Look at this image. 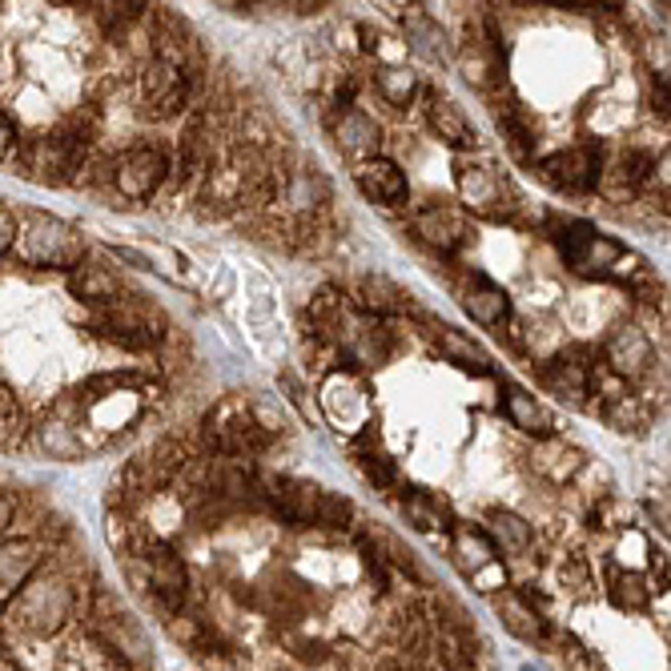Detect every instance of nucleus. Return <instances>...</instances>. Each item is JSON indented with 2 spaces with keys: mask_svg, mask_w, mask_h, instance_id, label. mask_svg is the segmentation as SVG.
Wrapping results in <instances>:
<instances>
[{
  "mask_svg": "<svg viewBox=\"0 0 671 671\" xmlns=\"http://www.w3.org/2000/svg\"><path fill=\"white\" fill-rule=\"evenodd\" d=\"M73 587L61 579V575H41L33 584L21 587V599H17V628L36 631V636H53L69 623L73 616Z\"/></svg>",
  "mask_w": 671,
  "mask_h": 671,
  "instance_id": "nucleus-2",
  "label": "nucleus"
},
{
  "mask_svg": "<svg viewBox=\"0 0 671 671\" xmlns=\"http://www.w3.org/2000/svg\"><path fill=\"white\" fill-rule=\"evenodd\" d=\"M169 636H174L177 643H186V648H193V651H198L201 643H206V636H210V631L201 628L198 619H189V616H174V619H169Z\"/></svg>",
  "mask_w": 671,
  "mask_h": 671,
  "instance_id": "nucleus-41",
  "label": "nucleus"
},
{
  "mask_svg": "<svg viewBox=\"0 0 671 671\" xmlns=\"http://www.w3.org/2000/svg\"><path fill=\"white\" fill-rule=\"evenodd\" d=\"M141 93H145V113L154 122H169L189 109L193 97V77H186V69L169 65L161 56H149V65L141 69Z\"/></svg>",
  "mask_w": 671,
  "mask_h": 671,
  "instance_id": "nucleus-5",
  "label": "nucleus"
},
{
  "mask_svg": "<svg viewBox=\"0 0 671 671\" xmlns=\"http://www.w3.org/2000/svg\"><path fill=\"white\" fill-rule=\"evenodd\" d=\"M69 294L77 302H93V306H109V297H117V277L101 265H73L69 270Z\"/></svg>",
  "mask_w": 671,
  "mask_h": 671,
  "instance_id": "nucleus-18",
  "label": "nucleus"
},
{
  "mask_svg": "<svg viewBox=\"0 0 671 671\" xmlns=\"http://www.w3.org/2000/svg\"><path fill=\"white\" fill-rule=\"evenodd\" d=\"M415 230H419L422 242L434 245V250H442V253H454L462 242H466V230H462V221L451 218L447 210H439V206H434V210H427V213H419Z\"/></svg>",
  "mask_w": 671,
  "mask_h": 671,
  "instance_id": "nucleus-20",
  "label": "nucleus"
},
{
  "mask_svg": "<svg viewBox=\"0 0 671 671\" xmlns=\"http://www.w3.org/2000/svg\"><path fill=\"white\" fill-rule=\"evenodd\" d=\"M459 186H462V198L471 201L474 210H486V206L499 198V181L486 174V169H459Z\"/></svg>",
  "mask_w": 671,
  "mask_h": 671,
  "instance_id": "nucleus-36",
  "label": "nucleus"
},
{
  "mask_svg": "<svg viewBox=\"0 0 671 671\" xmlns=\"http://www.w3.org/2000/svg\"><path fill=\"white\" fill-rule=\"evenodd\" d=\"M559 579H563V587H572V591H587V584H591V572H587L584 559H567L559 567Z\"/></svg>",
  "mask_w": 671,
  "mask_h": 671,
  "instance_id": "nucleus-43",
  "label": "nucleus"
},
{
  "mask_svg": "<svg viewBox=\"0 0 671 671\" xmlns=\"http://www.w3.org/2000/svg\"><path fill=\"white\" fill-rule=\"evenodd\" d=\"M370 451H382V434H378V422L358 430V439H354V454H370Z\"/></svg>",
  "mask_w": 671,
  "mask_h": 671,
  "instance_id": "nucleus-44",
  "label": "nucleus"
},
{
  "mask_svg": "<svg viewBox=\"0 0 671 671\" xmlns=\"http://www.w3.org/2000/svg\"><path fill=\"white\" fill-rule=\"evenodd\" d=\"M88 326L105 342H113V346H122V350H133V354L154 350L157 338H161V334H157L161 331L157 310L129 306V302H109V306L93 310V314H88Z\"/></svg>",
  "mask_w": 671,
  "mask_h": 671,
  "instance_id": "nucleus-4",
  "label": "nucleus"
},
{
  "mask_svg": "<svg viewBox=\"0 0 671 671\" xmlns=\"http://www.w3.org/2000/svg\"><path fill=\"white\" fill-rule=\"evenodd\" d=\"M402 511H407L410 523H415L419 531H427V535L451 527V506H447V499L430 495V491H415V495H407L402 499Z\"/></svg>",
  "mask_w": 671,
  "mask_h": 671,
  "instance_id": "nucleus-27",
  "label": "nucleus"
},
{
  "mask_svg": "<svg viewBox=\"0 0 671 671\" xmlns=\"http://www.w3.org/2000/svg\"><path fill=\"white\" fill-rule=\"evenodd\" d=\"M648 599H651V591L639 575H619L616 579V604L619 607H643Z\"/></svg>",
  "mask_w": 671,
  "mask_h": 671,
  "instance_id": "nucleus-40",
  "label": "nucleus"
},
{
  "mask_svg": "<svg viewBox=\"0 0 671 671\" xmlns=\"http://www.w3.org/2000/svg\"><path fill=\"white\" fill-rule=\"evenodd\" d=\"M604 415H607V422H611L616 430H623V434H631V430H643V427L651 422V410L643 407V402H639L636 395L619 398L616 407H607Z\"/></svg>",
  "mask_w": 671,
  "mask_h": 671,
  "instance_id": "nucleus-37",
  "label": "nucleus"
},
{
  "mask_svg": "<svg viewBox=\"0 0 671 671\" xmlns=\"http://www.w3.org/2000/svg\"><path fill=\"white\" fill-rule=\"evenodd\" d=\"M506 419L515 422L523 434H535V439H551V430H555L547 410L523 390H506Z\"/></svg>",
  "mask_w": 671,
  "mask_h": 671,
  "instance_id": "nucleus-26",
  "label": "nucleus"
},
{
  "mask_svg": "<svg viewBox=\"0 0 671 671\" xmlns=\"http://www.w3.org/2000/svg\"><path fill=\"white\" fill-rule=\"evenodd\" d=\"M201 430H206V442H210L221 459H238V462H250L253 454H262L265 447L274 442V434H265V430L250 419V410H242L238 402H221L218 410H210L206 422H201Z\"/></svg>",
  "mask_w": 671,
  "mask_h": 671,
  "instance_id": "nucleus-3",
  "label": "nucleus"
},
{
  "mask_svg": "<svg viewBox=\"0 0 671 671\" xmlns=\"http://www.w3.org/2000/svg\"><path fill=\"white\" fill-rule=\"evenodd\" d=\"M499 133L506 137V145H511V154L523 157V161H531V145H535V125L527 122V113L518 109H499Z\"/></svg>",
  "mask_w": 671,
  "mask_h": 671,
  "instance_id": "nucleus-31",
  "label": "nucleus"
},
{
  "mask_svg": "<svg viewBox=\"0 0 671 671\" xmlns=\"http://www.w3.org/2000/svg\"><path fill=\"white\" fill-rule=\"evenodd\" d=\"M410 36L419 41L415 49H422L427 56H439L442 53V33L427 21V17H415V21H410Z\"/></svg>",
  "mask_w": 671,
  "mask_h": 671,
  "instance_id": "nucleus-42",
  "label": "nucleus"
},
{
  "mask_svg": "<svg viewBox=\"0 0 671 671\" xmlns=\"http://www.w3.org/2000/svg\"><path fill=\"white\" fill-rule=\"evenodd\" d=\"M651 109L660 113V117H668V81L663 77L651 81Z\"/></svg>",
  "mask_w": 671,
  "mask_h": 671,
  "instance_id": "nucleus-46",
  "label": "nucleus"
},
{
  "mask_svg": "<svg viewBox=\"0 0 671 671\" xmlns=\"http://www.w3.org/2000/svg\"><path fill=\"white\" fill-rule=\"evenodd\" d=\"M262 495L265 503H270V511H274L277 518H286V523H294V527H310L314 523V503H318V491L322 486L306 483V479H265Z\"/></svg>",
  "mask_w": 671,
  "mask_h": 671,
  "instance_id": "nucleus-10",
  "label": "nucleus"
},
{
  "mask_svg": "<svg viewBox=\"0 0 671 671\" xmlns=\"http://www.w3.org/2000/svg\"><path fill=\"white\" fill-rule=\"evenodd\" d=\"M434 334H439V338H434V350H439L442 358H451V363H459L462 370H474V375H491V358H486V350L479 342L451 331V326H439Z\"/></svg>",
  "mask_w": 671,
  "mask_h": 671,
  "instance_id": "nucleus-19",
  "label": "nucleus"
},
{
  "mask_svg": "<svg viewBox=\"0 0 671 671\" xmlns=\"http://www.w3.org/2000/svg\"><path fill=\"white\" fill-rule=\"evenodd\" d=\"M539 174L547 177L555 189L567 193H591L604 186V154L591 145H575V149H559L539 161Z\"/></svg>",
  "mask_w": 671,
  "mask_h": 671,
  "instance_id": "nucleus-6",
  "label": "nucleus"
},
{
  "mask_svg": "<svg viewBox=\"0 0 671 671\" xmlns=\"http://www.w3.org/2000/svg\"><path fill=\"white\" fill-rule=\"evenodd\" d=\"M169 181V157L161 149H149V145H137L117 161V174H113V186L117 193L129 201L154 198L157 189Z\"/></svg>",
  "mask_w": 671,
  "mask_h": 671,
  "instance_id": "nucleus-8",
  "label": "nucleus"
},
{
  "mask_svg": "<svg viewBox=\"0 0 671 671\" xmlns=\"http://www.w3.org/2000/svg\"><path fill=\"white\" fill-rule=\"evenodd\" d=\"M491 604H495V611L503 616V623L515 631L518 639H543L547 636V623H543V619L523 604V595L518 591H503V595L495 591L491 595Z\"/></svg>",
  "mask_w": 671,
  "mask_h": 671,
  "instance_id": "nucleus-21",
  "label": "nucleus"
},
{
  "mask_svg": "<svg viewBox=\"0 0 671 671\" xmlns=\"http://www.w3.org/2000/svg\"><path fill=\"white\" fill-rule=\"evenodd\" d=\"M354 518V503L346 495H334V491H318V503H314V527L342 531Z\"/></svg>",
  "mask_w": 671,
  "mask_h": 671,
  "instance_id": "nucleus-34",
  "label": "nucleus"
},
{
  "mask_svg": "<svg viewBox=\"0 0 671 671\" xmlns=\"http://www.w3.org/2000/svg\"><path fill=\"white\" fill-rule=\"evenodd\" d=\"M88 639H93L105 656H113L117 663H149L154 660V648H149V636L141 631V623H133V619L122 616V611L93 619Z\"/></svg>",
  "mask_w": 671,
  "mask_h": 671,
  "instance_id": "nucleus-9",
  "label": "nucleus"
},
{
  "mask_svg": "<svg viewBox=\"0 0 671 671\" xmlns=\"http://www.w3.org/2000/svg\"><path fill=\"white\" fill-rule=\"evenodd\" d=\"M378 93H382L390 105H410L415 101V93H419V77L410 73V69H398V65H386L378 69Z\"/></svg>",
  "mask_w": 671,
  "mask_h": 671,
  "instance_id": "nucleus-32",
  "label": "nucleus"
},
{
  "mask_svg": "<svg viewBox=\"0 0 671 671\" xmlns=\"http://www.w3.org/2000/svg\"><path fill=\"white\" fill-rule=\"evenodd\" d=\"M145 563H149V587H154L157 599L166 607L186 604L189 572H186V563H181V555L166 543V547H157Z\"/></svg>",
  "mask_w": 671,
  "mask_h": 671,
  "instance_id": "nucleus-14",
  "label": "nucleus"
},
{
  "mask_svg": "<svg viewBox=\"0 0 671 671\" xmlns=\"http://www.w3.org/2000/svg\"><path fill=\"white\" fill-rule=\"evenodd\" d=\"M358 189H363L370 201H382V206H402L410 198L407 174L390 161V157H370L358 166Z\"/></svg>",
  "mask_w": 671,
  "mask_h": 671,
  "instance_id": "nucleus-12",
  "label": "nucleus"
},
{
  "mask_svg": "<svg viewBox=\"0 0 671 671\" xmlns=\"http://www.w3.org/2000/svg\"><path fill=\"white\" fill-rule=\"evenodd\" d=\"M17 253H21L29 265H44V270H73V265L85 262V242H81L77 230H69L65 221L44 218L33 213L17 230Z\"/></svg>",
  "mask_w": 671,
  "mask_h": 671,
  "instance_id": "nucleus-1",
  "label": "nucleus"
},
{
  "mask_svg": "<svg viewBox=\"0 0 671 671\" xmlns=\"http://www.w3.org/2000/svg\"><path fill=\"white\" fill-rule=\"evenodd\" d=\"M454 551L466 559L471 575L479 572V567H486V563L499 559V551H495V543H491V535H486V531H479V527H459V531H454Z\"/></svg>",
  "mask_w": 671,
  "mask_h": 671,
  "instance_id": "nucleus-30",
  "label": "nucleus"
},
{
  "mask_svg": "<svg viewBox=\"0 0 671 671\" xmlns=\"http://www.w3.org/2000/svg\"><path fill=\"white\" fill-rule=\"evenodd\" d=\"M466 314H471L474 322H483V326H503L506 314H511V302H506V294L499 286H491V282H474L471 290H466Z\"/></svg>",
  "mask_w": 671,
  "mask_h": 671,
  "instance_id": "nucleus-24",
  "label": "nucleus"
},
{
  "mask_svg": "<svg viewBox=\"0 0 671 671\" xmlns=\"http://www.w3.org/2000/svg\"><path fill=\"white\" fill-rule=\"evenodd\" d=\"M41 567V551L33 543H0V607H9L21 587L33 579V572Z\"/></svg>",
  "mask_w": 671,
  "mask_h": 671,
  "instance_id": "nucleus-13",
  "label": "nucleus"
},
{
  "mask_svg": "<svg viewBox=\"0 0 671 671\" xmlns=\"http://www.w3.org/2000/svg\"><path fill=\"white\" fill-rule=\"evenodd\" d=\"M334 129H338V141L346 145V149H375V141H378L375 122L358 109L342 113L338 122H334Z\"/></svg>",
  "mask_w": 671,
  "mask_h": 671,
  "instance_id": "nucleus-33",
  "label": "nucleus"
},
{
  "mask_svg": "<svg viewBox=\"0 0 671 671\" xmlns=\"http://www.w3.org/2000/svg\"><path fill=\"white\" fill-rule=\"evenodd\" d=\"M12 242H17V218L9 210H0V253L12 250Z\"/></svg>",
  "mask_w": 671,
  "mask_h": 671,
  "instance_id": "nucleus-45",
  "label": "nucleus"
},
{
  "mask_svg": "<svg viewBox=\"0 0 671 671\" xmlns=\"http://www.w3.org/2000/svg\"><path fill=\"white\" fill-rule=\"evenodd\" d=\"M587 375H591V370L567 363V358H559V363H543V370H539L543 386H547V390H555L563 402H584V398H587Z\"/></svg>",
  "mask_w": 671,
  "mask_h": 671,
  "instance_id": "nucleus-25",
  "label": "nucleus"
},
{
  "mask_svg": "<svg viewBox=\"0 0 671 671\" xmlns=\"http://www.w3.org/2000/svg\"><path fill=\"white\" fill-rule=\"evenodd\" d=\"M439 671H442V668H439Z\"/></svg>",
  "mask_w": 671,
  "mask_h": 671,
  "instance_id": "nucleus-49",
  "label": "nucleus"
},
{
  "mask_svg": "<svg viewBox=\"0 0 671 671\" xmlns=\"http://www.w3.org/2000/svg\"><path fill=\"white\" fill-rule=\"evenodd\" d=\"M604 354H607V370L619 375L623 382L648 375L651 363H656V350H651L648 334H639L636 326H619V331L611 334V342H607Z\"/></svg>",
  "mask_w": 671,
  "mask_h": 671,
  "instance_id": "nucleus-11",
  "label": "nucleus"
},
{
  "mask_svg": "<svg viewBox=\"0 0 671 671\" xmlns=\"http://www.w3.org/2000/svg\"><path fill=\"white\" fill-rule=\"evenodd\" d=\"M591 523H595V527H604V531L628 527V523H631V506L619 503V499H607V503H599L591 511Z\"/></svg>",
  "mask_w": 671,
  "mask_h": 671,
  "instance_id": "nucleus-39",
  "label": "nucleus"
},
{
  "mask_svg": "<svg viewBox=\"0 0 671 671\" xmlns=\"http://www.w3.org/2000/svg\"><path fill=\"white\" fill-rule=\"evenodd\" d=\"M427 122H430V129L439 133L442 141L459 145V149H471V145H479V133H474L471 122L462 117L459 105H451V101L439 97V93H430V97H427Z\"/></svg>",
  "mask_w": 671,
  "mask_h": 671,
  "instance_id": "nucleus-16",
  "label": "nucleus"
},
{
  "mask_svg": "<svg viewBox=\"0 0 671 671\" xmlns=\"http://www.w3.org/2000/svg\"><path fill=\"white\" fill-rule=\"evenodd\" d=\"M354 459H358V474H363L370 486H378V491H390V486L398 483V462L386 451L354 454Z\"/></svg>",
  "mask_w": 671,
  "mask_h": 671,
  "instance_id": "nucleus-35",
  "label": "nucleus"
},
{
  "mask_svg": "<svg viewBox=\"0 0 671 671\" xmlns=\"http://www.w3.org/2000/svg\"><path fill=\"white\" fill-rule=\"evenodd\" d=\"M24 439V410L21 402L4 390L0 395V447H17Z\"/></svg>",
  "mask_w": 671,
  "mask_h": 671,
  "instance_id": "nucleus-38",
  "label": "nucleus"
},
{
  "mask_svg": "<svg viewBox=\"0 0 671 671\" xmlns=\"http://www.w3.org/2000/svg\"><path fill=\"white\" fill-rule=\"evenodd\" d=\"M282 193H286L290 210L302 218V213H318L331 201V181H326V174L318 166H297L282 181Z\"/></svg>",
  "mask_w": 671,
  "mask_h": 671,
  "instance_id": "nucleus-15",
  "label": "nucleus"
},
{
  "mask_svg": "<svg viewBox=\"0 0 671 671\" xmlns=\"http://www.w3.org/2000/svg\"><path fill=\"white\" fill-rule=\"evenodd\" d=\"M531 462H535V471L547 474L551 483H567V479H575L579 474V451L575 447H567V442L559 439H543V447L535 454H531Z\"/></svg>",
  "mask_w": 671,
  "mask_h": 671,
  "instance_id": "nucleus-23",
  "label": "nucleus"
},
{
  "mask_svg": "<svg viewBox=\"0 0 671 671\" xmlns=\"http://www.w3.org/2000/svg\"><path fill=\"white\" fill-rule=\"evenodd\" d=\"M36 442H41V451L53 454V459H81L88 447L85 434L65 419H44L41 427H36Z\"/></svg>",
  "mask_w": 671,
  "mask_h": 671,
  "instance_id": "nucleus-22",
  "label": "nucleus"
},
{
  "mask_svg": "<svg viewBox=\"0 0 671 671\" xmlns=\"http://www.w3.org/2000/svg\"><path fill=\"white\" fill-rule=\"evenodd\" d=\"M12 145H17V129H12V122L0 113V157H9Z\"/></svg>",
  "mask_w": 671,
  "mask_h": 671,
  "instance_id": "nucleus-47",
  "label": "nucleus"
},
{
  "mask_svg": "<svg viewBox=\"0 0 671 671\" xmlns=\"http://www.w3.org/2000/svg\"><path fill=\"white\" fill-rule=\"evenodd\" d=\"M651 174H656V157H651L648 149H623V154H619V161L607 169L604 177H611V181H623V189H628V193H636V186H643Z\"/></svg>",
  "mask_w": 671,
  "mask_h": 671,
  "instance_id": "nucleus-29",
  "label": "nucleus"
},
{
  "mask_svg": "<svg viewBox=\"0 0 671 671\" xmlns=\"http://www.w3.org/2000/svg\"><path fill=\"white\" fill-rule=\"evenodd\" d=\"M486 535H491V543H495V551L499 547H506V551H527L531 547V539H535V531H531V523L527 518H518L515 511H491L486 515Z\"/></svg>",
  "mask_w": 671,
  "mask_h": 671,
  "instance_id": "nucleus-28",
  "label": "nucleus"
},
{
  "mask_svg": "<svg viewBox=\"0 0 671 671\" xmlns=\"http://www.w3.org/2000/svg\"><path fill=\"white\" fill-rule=\"evenodd\" d=\"M358 302H363L370 314H407V310H415V297L407 294L402 286H395L390 277L382 274H370L363 277V286H358Z\"/></svg>",
  "mask_w": 671,
  "mask_h": 671,
  "instance_id": "nucleus-17",
  "label": "nucleus"
},
{
  "mask_svg": "<svg viewBox=\"0 0 671 671\" xmlns=\"http://www.w3.org/2000/svg\"><path fill=\"white\" fill-rule=\"evenodd\" d=\"M559 250L563 258L579 270V274H599V270H616V262L623 258V245L604 238V233L587 226V221H567L559 230Z\"/></svg>",
  "mask_w": 671,
  "mask_h": 671,
  "instance_id": "nucleus-7",
  "label": "nucleus"
},
{
  "mask_svg": "<svg viewBox=\"0 0 671 671\" xmlns=\"http://www.w3.org/2000/svg\"><path fill=\"white\" fill-rule=\"evenodd\" d=\"M12 527V503L4 495H0V535H4V531Z\"/></svg>",
  "mask_w": 671,
  "mask_h": 671,
  "instance_id": "nucleus-48",
  "label": "nucleus"
}]
</instances>
